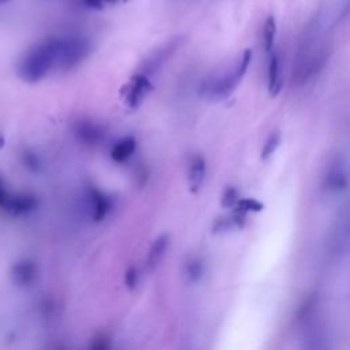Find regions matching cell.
Instances as JSON below:
<instances>
[{
    "label": "cell",
    "instance_id": "obj_6",
    "mask_svg": "<svg viewBox=\"0 0 350 350\" xmlns=\"http://www.w3.org/2000/svg\"><path fill=\"white\" fill-rule=\"evenodd\" d=\"M323 187L329 193H340L347 187V164L340 154L329 163L324 175Z\"/></svg>",
    "mask_w": 350,
    "mask_h": 350
},
{
    "label": "cell",
    "instance_id": "obj_25",
    "mask_svg": "<svg viewBox=\"0 0 350 350\" xmlns=\"http://www.w3.org/2000/svg\"><path fill=\"white\" fill-rule=\"evenodd\" d=\"M7 1H10V0H0V4H3V3H7Z\"/></svg>",
    "mask_w": 350,
    "mask_h": 350
},
{
    "label": "cell",
    "instance_id": "obj_13",
    "mask_svg": "<svg viewBox=\"0 0 350 350\" xmlns=\"http://www.w3.org/2000/svg\"><path fill=\"white\" fill-rule=\"evenodd\" d=\"M135 150V139L133 137H124L119 139L111 149V159L115 163H124L127 161Z\"/></svg>",
    "mask_w": 350,
    "mask_h": 350
},
{
    "label": "cell",
    "instance_id": "obj_16",
    "mask_svg": "<svg viewBox=\"0 0 350 350\" xmlns=\"http://www.w3.org/2000/svg\"><path fill=\"white\" fill-rule=\"evenodd\" d=\"M185 276L190 283H197L204 276V262L198 257H193L185 264Z\"/></svg>",
    "mask_w": 350,
    "mask_h": 350
},
{
    "label": "cell",
    "instance_id": "obj_14",
    "mask_svg": "<svg viewBox=\"0 0 350 350\" xmlns=\"http://www.w3.org/2000/svg\"><path fill=\"white\" fill-rule=\"evenodd\" d=\"M37 200L31 194H12L5 209L12 213H26L36 208Z\"/></svg>",
    "mask_w": 350,
    "mask_h": 350
},
{
    "label": "cell",
    "instance_id": "obj_18",
    "mask_svg": "<svg viewBox=\"0 0 350 350\" xmlns=\"http://www.w3.org/2000/svg\"><path fill=\"white\" fill-rule=\"evenodd\" d=\"M279 144H280V133H279L278 130H275L273 133L269 134V137L267 138L265 144L262 145V149H261V159H262V160L269 159V157L273 154V152L278 149Z\"/></svg>",
    "mask_w": 350,
    "mask_h": 350
},
{
    "label": "cell",
    "instance_id": "obj_19",
    "mask_svg": "<svg viewBox=\"0 0 350 350\" xmlns=\"http://www.w3.org/2000/svg\"><path fill=\"white\" fill-rule=\"evenodd\" d=\"M237 212L239 213H246V212H260L264 206L260 201L254 198H239L237 201Z\"/></svg>",
    "mask_w": 350,
    "mask_h": 350
},
{
    "label": "cell",
    "instance_id": "obj_22",
    "mask_svg": "<svg viewBox=\"0 0 350 350\" xmlns=\"http://www.w3.org/2000/svg\"><path fill=\"white\" fill-rule=\"evenodd\" d=\"M89 350H111V340L107 336H97L90 345Z\"/></svg>",
    "mask_w": 350,
    "mask_h": 350
},
{
    "label": "cell",
    "instance_id": "obj_4",
    "mask_svg": "<svg viewBox=\"0 0 350 350\" xmlns=\"http://www.w3.org/2000/svg\"><path fill=\"white\" fill-rule=\"evenodd\" d=\"M90 51H92V44L86 37H81V36L62 37L59 70L67 71L77 67L89 56Z\"/></svg>",
    "mask_w": 350,
    "mask_h": 350
},
{
    "label": "cell",
    "instance_id": "obj_23",
    "mask_svg": "<svg viewBox=\"0 0 350 350\" xmlns=\"http://www.w3.org/2000/svg\"><path fill=\"white\" fill-rule=\"evenodd\" d=\"M11 193H10V190H8V187H7V183L4 182V179L0 176V206H3L4 209H5V206H7V204H8V201H10V198H11Z\"/></svg>",
    "mask_w": 350,
    "mask_h": 350
},
{
    "label": "cell",
    "instance_id": "obj_12",
    "mask_svg": "<svg viewBox=\"0 0 350 350\" xmlns=\"http://www.w3.org/2000/svg\"><path fill=\"white\" fill-rule=\"evenodd\" d=\"M168 246H170V235L168 234H161L152 242L149 252H148L149 268H156L159 265V262L164 257Z\"/></svg>",
    "mask_w": 350,
    "mask_h": 350
},
{
    "label": "cell",
    "instance_id": "obj_8",
    "mask_svg": "<svg viewBox=\"0 0 350 350\" xmlns=\"http://www.w3.org/2000/svg\"><path fill=\"white\" fill-rule=\"evenodd\" d=\"M72 131L75 138L86 146H94L100 144L105 137V130L100 124L88 119L78 120L74 124Z\"/></svg>",
    "mask_w": 350,
    "mask_h": 350
},
{
    "label": "cell",
    "instance_id": "obj_11",
    "mask_svg": "<svg viewBox=\"0 0 350 350\" xmlns=\"http://www.w3.org/2000/svg\"><path fill=\"white\" fill-rule=\"evenodd\" d=\"M283 86L282 71H280V57L279 53L273 49L269 53L268 62V92L271 96H276Z\"/></svg>",
    "mask_w": 350,
    "mask_h": 350
},
{
    "label": "cell",
    "instance_id": "obj_1",
    "mask_svg": "<svg viewBox=\"0 0 350 350\" xmlns=\"http://www.w3.org/2000/svg\"><path fill=\"white\" fill-rule=\"evenodd\" d=\"M320 36V21L314 18L305 27L304 36L294 63V82L305 83L314 78L328 60V42H317Z\"/></svg>",
    "mask_w": 350,
    "mask_h": 350
},
{
    "label": "cell",
    "instance_id": "obj_21",
    "mask_svg": "<svg viewBox=\"0 0 350 350\" xmlns=\"http://www.w3.org/2000/svg\"><path fill=\"white\" fill-rule=\"evenodd\" d=\"M238 200H239V196H238L237 189L232 187V186H228V187L223 191V196H221V205H223L224 208H230V206H234Z\"/></svg>",
    "mask_w": 350,
    "mask_h": 350
},
{
    "label": "cell",
    "instance_id": "obj_2",
    "mask_svg": "<svg viewBox=\"0 0 350 350\" xmlns=\"http://www.w3.org/2000/svg\"><path fill=\"white\" fill-rule=\"evenodd\" d=\"M62 37H51L33 45L19 60L18 75L25 82H38L53 70H59Z\"/></svg>",
    "mask_w": 350,
    "mask_h": 350
},
{
    "label": "cell",
    "instance_id": "obj_3",
    "mask_svg": "<svg viewBox=\"0 0 350 350\" xmlns=\"http://www.w3.org/2000/svg\"><path fill=\"white\" fill-rule=\"evenodd\" d=\"M252 56H253L252 49L249 48L245 49L231 70H228L224 74L211 75L209 78H206L201 85L200 93L204 97L215 101L228 97L232 93V90L239 85L243 75L246 74Z\"/></svg>",
    "mask_w": 350,
    "mask_h": 350
},
{
    "label": "cell",
    "instance_id": "obj_5",
    "mask_svg": "<svg viewBox=\"0 0 350 350\" xmlns=\"http://www.w3.org/2000/svg\"><path fill=\"white\" fill-rule=\"evenodd\" d=\"M182 42H183V38L176 36V37L170 38L164 44H161L154 51H152L149 53V56L142 62V64H141V70L142 71H139V74H144L146 77L149 74H154L167 62V59L174 52H176V49L182 45Z\"/></svg>",
    "mask_w": 350,
    "mask_h": 350
},
{
    "label": "cell",
    "instance_id": "obj_24",
    "mask_svg": "<svg viewBox=\"0 0 350 350\" xmlns=\"http://www.w3.org/2000/svg\"><path fill=\"white\" fill-rule=\"evenodd\" d=\"M138 282V272L134 267L129 268L127 272H126V284L129 288H133Z\"/></svg>",
    "mask_w": 350,
    "mask_h": 350
},
{
    "label": "cell",
    "instance_id": "obj_17",
    "mask_svg": "<svg viewBox=\"0 0 350 350\" xmlns=\"http://www.w3.org/2000/svg\"><path fill=\"white\" fill-rule=\"evenodd\" d=\"M242 223H243V216L239 212H235L232 215L223 216V217L217 219V221L215 224V230L216 231H228L235 227H241Z\"/></svg>",
    "mask_w": 350,
    "mask_h": 350
},
{
    "label": "cell",
    "instance_id": "obj_9",
    "mask_svg": "<svg viewBox=\"0 0 350 350\" xmlns=\"http://www.w3.org/2000/svg\"><path fill=\"white\" fill-rule=\"evenodd\" d=\"M88 198L92 206V216L94 221H101L108 212L111 211L112 206V201L109 198L108 194H105L104 191H101L100 189L92 186L88 190Z\"/></svg>",
    "mask_w": 350,
    "mask_h": 350
},
{
    "label": "cell",
    "instance_id": "obj_20",
    "mask_svg": "<svg viewBox=\"0 0 350 350\" xmlns=\"http://www.w3.org/2000/svg\"><path fill=\"white\" fill-rule=\"evenodd\" d=\"M22 163L25 164L26 168H29L30 171H38L41 168V160L40 157L34 153V152H30V150H26L23 154H22Z\"/></svg>",
    "mask_w": 350,
    "mask_h": 350
},
{
    "label": "cell",
    "instance_id": "obj_7",
    "mask_svg": "<svg viewBox=\"0 0 350 350\" xmlns=\"http://www.w3.org/2000/svg\"><path fill=\"white\" fill-rule=\"evenodd\" d=\"M152 83L149 81V78L144 74H135L131 77V79L129 81V83L124 86V103L129 108L135 109L138 108L142 101L145 100V97L149 94V92L152 90Z\"/></svg>",
    "mask_w": 350,
    "mask_h": 350
},
{
    "label": "cell",
    "instance_id": "obj_10",
    "mask_svg": "<svg viewBox=\"0 0 350 350\" xmlns=\"http://www.w3.org/2000/svg\"><path fill=\"white\" fill-rule=\"evenodd\" d=\"M205 172H206L205 159L201 154H194L190 160L189 172H187L189 187H190L191 193H197L201 189V186L204 183Z\"/></svg>",
    "mask_w": 350,
    "mask_h": 350
},
{
    "label": "cell",
    "instance_id": "obj_15",
    "mask_svg": "<svg viewBox=\"0 0 350 350\" xmlns=\"http://www.w3.org/2000/svg\"><path fill=\"white\" fill-rule=\"evenodd\" d=\"M275 37H276V21L273 16H268L262 27V45L268 55L275 49Z\"/></svg>",
    "mask_w": 350,
    "mask_h": 350
}]
</instances>
